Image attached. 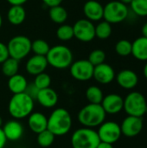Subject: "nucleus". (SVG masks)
Returning <instances> with one entry per match:
<instances>
[{"instance_id": "obj_1", "label": "nucleus", "mask_w": 147, "mask_h": 148, "mask_svg": "<svg viewBox=\"0 0 147 148\" xmlns=\"http://www.w3.org/2000/svg\"><path fill=\"white\" fill-rule=\"evenodd\" d=\"M72 124L70 113L63 108H57L52 111L48 118L47 129L55 136H63L70 131Z\"/></svg>"}, {"instance_id": "obj_2", "label": "nucleus", "mask_w": 147, "mask_h": 148, "mask_svg": "<svg viewBox=\"0 0 147 148\" xmlns=\"http://www.w3.org/2000/svg\"><path fill=\"white\" fill-rule=\"evenodd\" d=\"M35 100L25 92L14 94L8 104V111L15 120H22L28 117L34 109Z\"/></svg>"}, {"instance_id": "obj_3", "label": "nucleus", "mask_w": 147, "mask_h": 148, "mask_svg": "<svg viewBox=\"0 0 147 148\" xmlns=\"http://www.w3.org/2000/svg\"><path fill=\"white\" fill-rule=\"evenodd\" d=\"M106 115L107 114L101 104L89 103L79 111L77 118L84 127L94 128L105 121Z\"/></svg>"}, {"instance_id": "obj_4", "label": "nucleus", "mask_w": 147, "mask_h": 148, "mask_svg": "<svg viewBox=\"0 0 147 148\" xmlns=\"http://www.w3.org/2000/svg\"><path fill=\"white\" fill-rule=\"evenodd\" d=\"M48 64L56 69H65L73 62V53L65 45H55L50 47L46 55Z\"/></svg>"}, {"instance_id": "obj_5", "label": "nucleus", "mask_w": 147, "mask_h": 148, "mask_svg": "<svg viewBox=\"0 0 147 148\" xmlns=\"http://www.w3.org/2000/svg\"><path fill=\"white\" fill-rule=\"evenodd\" d=\"M100 142L97 131L93 128H78L71 136L72 148H96Z\"/></svg>"}, {"instance_id": "obj_6", "label": "nucleus", "mask_w": 147, "mask_h": 148, "mask_svg": "<svg viewBox=\"0 0 147 148\" xmlns=\"http://www.w3.org/2000/svg\"><path fill=\"white\" fill-rule=\"evenodd\" d=\"M123 109L128 115L143 117L147 112V102L139 92H131L124 99Z\"/></svg>"}, {"instance_id": "obj_7", "label": "nucleus", "mask_w": 147, "mask_h": 148, "mask_svg": "<svg viewBox=\"0 0 147 148\" xmlns=\"http://www.w3.org/2000/svg\"><path fill=\"white\" fill-rule=\"evenodd\" d=\"M7 48L10 57L20 61L30 53L31 41L26 36H15L9 41Z\"/></svg>"}, {"instance_id": "obj_8", "label": "nucleus", "mask_w": 147, "mask_h": 148, "mask_svg": "<svg viewBox=\"0 0 147 148\" xmlns=\"http://www.w3.org/2000/svg\"><path fill=\"white\" fill-rule=\"evenodd\" d=\"M129 10L126 4L119 0L111 1L104 6L103 18L109 23H120L126 19Z\"/></svg>"}, {"instance_id": "obj_9", "label": "nucleus", "mask_w": 147, "mask_h": 148, "mask_svg": "<svg viewBox=\"0 0 147 148\" xmlns=\"http://www.w3.org/2000/svg\"><path fill=\"white\" fill-rule=\"evenodd\" d=\"M97 134L101 141L113 145L116 143L122 135L120 126L114 121H104L99 126Z\"/></svg>"}, {"instance_id": "obj_10", "label": "nucleus", "mask_w": 147, "mask_h": 148, "mask_svg": "<svg viewBox=\"0 0 147 148\" xmlns=\"http://www.w3.org/2000/svg\"><path fill=\"white\" fill-rule=\"evenodd\" d=\"M94 66L88 60H78L70 65L72 77L80 82H87L93 78Z\"/></svg>"}, {"instance_id": "obj_11", "label": "nucleus", "mask_w": 147, "mask_h": 148, "mask_svg": "<svg viewBox=\"0 0 147 148\" xmlns=\"http://www.w3.org/2000/svg\"><path fill=\"white\" fill-rule=\"evenodd\" d=\"M74 37L77 40L88 42L95 37V26L88 19H80L73 26Z\"/></svg>"}, {"instance_id": "obj_12", "label": "nucleus", "mask_w": 147, "mask_h": 148, "mask_svg": "<svg viewBox=\"0 0 147 148\" xmlns=\"http://www.w3.org/2000/svg\"><path fill=\"white\" fill-rule=\"evenodd\" d=\"M143 120L142 117L128 115L124 119L120 125L121 133L123 135L128 138H133L138 136L143 130Z\"/></svg>"}, {"instance_id": "obj_13", "label": "nucleus", "mask_w": 147, "mask_h": 148, "mask_svg": "<svg viewBox=\"0 0 147 148\" xmlns=\"http://www.w3.org/2000/svg\"><path fill=\"white\" fill-rule=\"evenodd\" d=\"M101 105L106 114H116L123 109L124 99L117 94H109L104 96Z\"/></svg>"}, {"instance_id": "obj_14", "label": "nucleus", "mask_w": 147, "mask_h": 148, "mask_svg": "<svg viewBox=\"0 0 147 148\" xmlns=\"http://www.w3.org/2000/svg\"><path fill=\"white\" fill-rule=\"evenodd\" d=\"M93 78L101 84H109L115 78V72L112 66L107 63H101L94 66Z\"/></svg>"}, {"instance_id": "obj_15", "label": "nucleus", "mask_w": 147, "mask_h": 148, "mask_svg": "<svg viewBox=\"0 0 147 148\" xmlns=\"http://www.w3.org/2000/svg\"><path fill=\"white\" fill-rule=\"evenodd\" d=\"M4 136L7 140L16 141L20 140L23 134V126L18 120H10L7 121L2 127Z\"/></svg>"}, {"instance_id": "obj_16", "label": "nucleus", "mask_w": 147, "mask_h": 148, "mask_svg": "<svg viewBox=\"0 0 147 148\" xmlns=\"http://www.w3.org/2000/svg\"><path fill=\"white\" fill-rule=\"evenodd\" d=\"M83 12L89 21H100L103 18L104 6L96 0H88L84 3Z\"/></svg>"}, {"instance_id": "obj_17", "label": "nucleus", "mask_w": 147, "mask_h": 148, "mask_svg": "<svg viewBox=\"0 0 147 148\" xmlns=\"http://www.w3.org/2000/svg\"><path fill=\"white\" fill-rule=\"evenodd\" d=\"M48 61L46 59V56H32L29 60L26 62L25 64V69L27 73H29L31 75H37L38 74H41L45 71V69L48 67Z\"/></svg>"}, {"instance_id": "obj_18", "label": "nucleus", "mask_w": 147, "mask_h": 148, "mask_svg": "<svg viewBox=\"0 0 147 148\" xmlns=\"http://www.w3.org/2000/svg\"><path fill=\"white\" fill-rule=\"evenodd\" d=\"M115 77L119 86L125 89H133L139 82L138 75L131 69H123Z\"/></svg>"}, {"instance_id": "obj_19", "label": "nucleus", "mask_w": 147, "mask_h": 148, "mask_svg": "<svg viewBox=\"0 0 147 148\" xmlns=\"http://www.w3.org/2000/svg\"><path fill=\"white\" fill-rule=\"evenodd\" d=\"M36 100L42 107L45 108H51L57 104L58 95L53 88L49 87L47 88L40 89Z\"/></svg>"}, {"instance_id": "obj_20", "label": "nucleus", "mask_w": 147, "mask_h": 148, "mask_svg": "<svg viewBox=\"0 0 147 148\" xmlns=\"http://www.w3.org/2000/svg\"><path fill=\"white\" fill-rule=\"evenodd\" d=\"M28 126L29 129L38 134L48 127V118L41 112H32L28 116Z\"/></svg>"}, {"instance_id": "obj_21", "label": "nucleus", "mask_w": 147, "mask_h": 148, "mask_svg": "<svg viewBox=\"0 0 147 148\" xmlns=\"http://www.w3.org/2000/svg\"><path fill=\"white\" fill-rule=\"evenodd\" d=\"M132 55L139 61L147 62V38L138 37L132 43Z\"/></svg>"}, {"instance_id": "obj_22", "label": "nucleus", "mask_w": 147, "mask_h": 148, "mask_svg": "<svg viewBox=\"0 0 147 148\" xmlns=\"http://www.w3.org/2000/svg\"><path fill=\"white\" fill-rule=\"evenodd\" d=\"M28 84L27 79L18 73L9 77L8 80V88L13 95L25 92Z\"/></svg>"}, {"instance_id": "obj_23", "label": "nucleus", "mask_w": 147, "mask_h": 148, "mask_svg": "<svg viewBox=\"0 0 147 148\" xmlns=\"http://www.w3.org/2000/svg\"><path fill=\"white\" fill-rule=\"evenodd\" d=\"M8 21L13 25L22 24L26 18V11L23 5H11L7 12Z\"/></svg>"}, {"instance_id": "obj_24", "label": "nucleus", "mask_w": 147, "mask_h": 148, "mask_svg": "<svg viewBox=\"0 0 147 148\" xmlns=\"http://www.w3.org/2000/svg\"><path fill=\"white\" fill-rule=\"evenodd\" d=\"M49 15L51 21L57 24H62L68 19V12L65 8L61 5L50 7Z\"/></svg>"}, {"instance_id": "obj_25", "label": "nucleus", "mask_w": 147, "mask_h": 148, "mask_svg": "<svg viewBox=\"0 0 147 148\" xmlns=\"http://www.w3.org/2000/svg\"><path fill=\"white\" fill-rule=\"evenodd\" d=\"M18 69H19V61L12 57L7 58L2 63V72L7 77H10L17 74Z\"/></svg>"}, {"instance_id": "obj_26", "label": "nucleus", "mask_w": 147, "mask_h": 148, "mask_svg": "<svg viewBox=\"0 0 147 148\" xmlns=\"http://www.w3.org/2000/svg\"><path fill=\"white\" fill-rule=\"evenodd\" d=\"M86 98L89 103L94 104H101L104 95L102 90L97 86H90L86 90Z\"/></svg>"}, {"instance_id": "obj_27", "label": "nucleus", "mask_w": 147, "mask_h": 148, "mask_svg": "<svg viewBox=\"0 0 147 148\" xmlns=\"http://www.w3.org/2000/svg\"><path fill=\"white\" fill-rule=\"evenodd\" d=\"M112 34V26L111 23H109L107 21L100 22L95 26V37H98L99 39L105 40L107 39Z\"/></svg>"}, {"instance_id": "obj_28", "label": "nucleus", "mask_w": 147, "mask_h": 148, "mask_svg": "<svg viewBox=\"0 0 147 148\" xmlns=\"http://www.w3.org/2000/svg\"><path fill=\"white\" fill-rule=\"evenodd\" d=\"M49 49H50V46L45 40L36 39L31 42V51L35 55L46 56Z\"/></svg>"}, {"instance_id": "obj_29", "label": "nucleus", "mask_w": 147, "mask_h": 148, "mask_svg": "<svg viewBox=\"0 0 147 148\" xmlns=\"http://www.w3.org/2000/svg\"><path fill=\"white\" fill-rule=\"evenodd\" d=\"M56 36L59 40L63 42L71 40L74 37L73 26L65 23L61 24L56 30Z\"/></svg>"}, {"instance_id": "obj_30", "label": "nucleus", "mask_w": 147, "mask_h": 148, "mask_svg": "<svg viewBox=\"0 0 147 148\" xmlns=\"http://www.w3.org/2000/svg\"><path fill=\"white\" fill-rule=\"evenodd\" d=\"M55 136L48 129L39 133L36 137V141L38 145L42 147H49L55 141Z\"/></svg>"}, {"instance_id": "obj_31", "label": "nucleus", "mask_w": 147, "mask_h": 148, "mask_svg": "<svg viewBox=\"0 0 147 148\" xmlns=\"http://www.w3.org/2000/svg\"><path fill=\"white\" fill-rule=\"evenodd\" d=\"M115 51L120 56H128L132 54V42L126 39L118 41L115 44Z\"/></svg>"}, {"instance_id": "obj_32", "label": "nucleus", "mask_w": 147, "mask_h": 148, "mask_svg": "<svg viewBox=\"0 0 147 148\" xmlns=\"http://www.w3.org/2000/svg\"><path fill=\"white\" fill-rule=\"evenodd\" d=\"M130 5L137 16H147V0H133Z\"/></svg>"}, {"instance_id": "obj_33", "label": "nucleus", "mask_w": 147, "mask_h": 148, "mask_svg": "<svg viewBox=\"0 0 147 148\" xmlns=\"http://www.w3.org/2000/svg\"><path fill=\"white\" fill-rule=\"evenodd\" d=\"M34 84L39 90L49 88L51 84V78L49 75H48L45 72H42L36 75L35 80H34Z\"/></svg>"}, {"instance_id": "obj_34", "label": "nucleus", "mask_w": 147, "mask_h": 148, "mask_svg": "<svg viewBox=\"0 0 147 148\" xmlns=\"http://www.w3.org/2000/svg\"><path fill=\"white\" fill-rule=\"evenodd\" d=\"M94 66H97L99 64H101L103 62H105L106 60V53L102 50V49H94L93 50L89 56H88V59Z\"/></svg>"}, {"instance_id": "obj_35", "label": "nucleus", "mask_w": 147, "mask_h": 148, "mask_svg": "<svg viewBox=\"0 0 147 148\" xmlns=\"http://www.w3.org/2000/svg\"><path fill=\"white\" fill-rule=\"evenodd\" d=\"M10 57L7 45L0 42V63L2 64L7 58Z\"/></svg>"}, {"instance_id": "obj_36", "label": "nucleus", "mask_w": 147, "mask_h": 148, "mask_svg": "<svg viewBox=\"0 0 147 148\" xmlns=\"http://www.w3.org/2000/svg\"><path fill=\"white\" fill-rule=\"evenodd\" d=\"M38 91L39 89L36 87V85L33 83H29L28 84L27 88H26V90H25V93L28 94L31 98H33L35 101H36V95L38 94Z\"/></svg>"}, {"instance_id": "obj_37", "label": "nucleus", "mask_w": 147, "mask_h": 148, "mask_svg": "<svg viewBox=\"0 0 147 148\" xmlns=\"http://www.w3.org/2000/svg\"><path fill=\"white\" fill-rule=\"evenodd\" d=\"M47 6L49 7H54L57 5H61L62 2L63 0H42Z\"/></svg>"}, {"instance_id": "obj_38", "label": "nucleus", "mask_w": 147, "mask_h": 148, "mask_svg": "<svg viewBox=\"0 0 147 148\" xmlns=\"http://www.w3.org/2000/svg\"><path fill=\"white\" fill-rule=\"evenodd\" d=\"M7 140L4 136V134L3 132V129L0 127V148H3L6 145Z\"/></svg>"}, {"instance_id": "obj_39", "label": "nucleus", "mask_w": 147, "mask_h": 148, "mask_svg": "<svg viewBox=\"0 0 147 148\" xmlns=\"http://www.w3.org/2000/svg\"><path fill=\"white\" fill-rule=\"evenodd\" d=\"M10 5H23L28 0H6Z\"/></svg>"}, {"instance_id": "obj_40", "label": "nucleus", "mask_w": 147, "mask_h": 148, "mask_svg": "<svg viewBox=\"0 0 147 148\" xmlns=\"http://www.w3.org/2000/svg\"><path fill=\"white\" fill-rule=\"evenodd\" d=\"M96 148H113V144H109V143H107V142L101 141Z\"/></svg>"}, {"instance_id": "obj_41", "label": "nucleus", "mask_w": 147, "mask_h": 148, "mask_svg": "<svg viewBox=\"0 0 147 148\" xmlns=\"http://www.w3.org/2000/svg\"><path fill=\"white\" fill-rule=\"evenodd\" d=\"M142 34H143V36L146 37L147 38V22L142 26Z\"/></svg>"}, {"instance_id": "obj_42", "label": "nucleus", "mask_w": 147, "mask_h": 148, "mask_svg": "<svg viewBox=\"0 0 147 148\" xmlns=\"http://www.w3.org/2000/svg\"><path fill=\"white\" fill-rule=\"evenodd\" d=\"M143 73H144V75H145V77L146 78V80H147V62H146V65H145V67H144Z\"/></svg>"}, {"instance_id": "obj_43", "label": "nucleus", "mask_w": 147, "mask_h": 148, "mask_svg": "<svg viewBox=\"0 0 147 148\" xmlns=\"http://www.w3.org/2000/svg\"><path fill=\"white\" fill-rule=\"evenodd\" d=\"M119 1L127 5V4H130V3H132V1H133V0H119Z\"/></svg>"}, {"instance_id": "obj_44", "label": "nucleus", "mask_w": 147, "mask_h": 148, "mask_svg": "<svg viewBox=\"0 0 147 148\" xmlns=\"http://www.w3.org/2000/svg\"><path fill=\"white\" fill-rule=\"evenodd\" d=\"M2 24H3V18H2L1 14H0V29H1V27H2Z\"/></svg>"}, {"instance_id": "obj_45", "label": "nucleus", "mask_w": 147, "mask_h": 148, "mask_svg": "<svg viewBox=\"0 0 147 148\" xmlns=\"http://www.w3.org/2000/svg\"><path fill=\"white\" fill-rule=\"evenodd\" d=\"M2 126H3V119H2V117L0 116V127L2 128Z\"/></svg>"}]
</instances>
